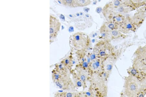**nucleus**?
<instances>
[{"label":"nucleus","instance_id":"20e7f679","mask_svg":"<svg viewBox=\"0 0 146 97\" xmlns=\"http://www.w3.org/2000/svg\"><path fill=\"white\" fill-rule=\"evenodd\" d=\"M111 48L109 39H103L95 44L93 52L96 54L97 58L103 62L109 58Z\"/></svg>","mask_w":146,"mask_h":97},{"label":"nucleus","instance_id":"2eb2a0df","mask_svg":"<svg viewBox=\"0 0 146 97\" xmlns=\"http://www.w3.org/2000/svg\"><path fill=\"white\" fill-rule=\"evenodd\" d=\"M114 4L115 6H119L120 4V2L119 0H115L114 2Z\"/></svg>","mask_w":146,"mask_h":97},{"label":"nucleus","instance_id":"f8f14e48","mask_svg":"<svg viewBox=\"0 0 146 97\" xmlns=\"http://www.w3.org/2000/svg\"><path fill=\"white\" fill-rule=\"evenodd\" d=\"M91 0H75L76 7L88 6L91 4Z\"/></svg>","mask_w":146,"mask_h":97},{"label":"nucleus","instance_id":"f257e3e1","mask_svg":"<svg viewBox=\"0 0 146 97\" xmlns=\"http://www.w3.org/2000/svg\"><path fill=\"white\" fill-rule=\"evenodd\" d=\"M68 70L61 63L56 66L52 73V79L56 86L65 90H75L76 87L68 73Z\"/></svg>","mask_w":146,"mask_h":97},{"label":"nucleus","instance_id":"1a4fd4ad","mask_svg":"<svg viewBox=\"0 0 146 97\" xmlns=\"http://www.w3.org/2000/svg\"><path fill=\"white\" fill-rule=\"evenodd\" d=\"M56 97H82L83 96L82 92H63L58 93L55 94Z\"/></svg>","mask_w":146,"mask_h":97},{"label":"nucleus","instance_id":"9b49d317","mask_svg":"<svg viewBox=\"0 0 146 97\" xmlns=\"http://www.w3.org/2000/svg\"><path fill=\"white\" fill-rule=\"evenodd\" d=\"M61 63H62L68 70L71 69L73 66L72 57L71 56L68 57L63 60Z\"/></svg>","mask_w":146,"mask_h":97},{"label":"nucleus","instance_id":"f03ea898","mask_svg":"<svg viewBox=\"0 0 146 97\" xmlns=\"http://www.w3.org/2000/svg\"><path fill=\"white\" fill-rule=\"evenodd\" d=\"M102 72L91 75L89 81L90 86L89 91L92 96H107V87L105 84L106 79L103 76Z\"/></svg>","mask_w":146,"mask_h":97},{"label":"nucleus","instance_id":"7ed1b4c3","mask_svg":"<svg viewBox=\"0 0 146 97\" xmlns=\"http://www.w3.org/2000/svg\"><path fill=\"white\" fill-rule=\"evenodd\" d=\"M71 41L72 46L77 51H86L91 44V40L88 35L81 32L73 34Z\"/></svg>","mask_w":146,"mask_h":97},{"label":"nucleus","instance_id":"39448f33","mask_svg":"<svg viewBox=\"0 0 146 97\" xmlns=\"http://www.w3.org/2000/svg\"><path fill=\"white\" fill-rule=\"evenodd\" d=\"M140 87L138 79L134 77L129 76L126 78L125 81V94L127 96H135L138 93Z\"/></svg>","mask_w":146,"mask_h":97},{"label":"nucleus","instance_id":"6e6552de","mask_svg":"<svg viewBox=\"0 0 146 97\" xmlns=\"http://www.w3.org/2000/svg\"><path fill=\"white\" fill-rule=\"evenodd\" d=\"M78 76L83 83L84 89L87 87V84L90 79V75L87 71L84 70L79 67H77L74 70Z\"/></svg>","mask_w":146,"mask_h":97},{"label":"nucleus","instance_id":"423d86ee","mask_svg":"<svg viewBox=\"0 0 146 97\" xmlns=\"http://www.w3.org/2000/svg\"><path fill=\"white\" fill-rule=\"evenodd\" d=\"M61 24L59 20L54 16L50 15V39H54L57 36L60 29Z\"/></svg>","mask_w":146,"mask_h":97},{"label":"nucleus","instance_id":"0eeeda50","mask_svg":"<svg viewBox=\"0 0 146 97\" xmlns=\"http://www.w3.org/2000/svg\"><path fill=\"white\" fill-rule=\"evenodd\" d=\"M104 70L102 61L97 59L92 61L89 65L88 73L90 75L102 72Z\"/></svg>","mask_w":146,"mask_h":97},{"label":"nucleus","instance_id":"ddd939ff","mask_svg":"<svg viewBox=\"0 0 146 97\" xmlns=\"http://www.w3.org/2000/svg\"><path fill=\"white\" fill-rule=\"evenodd\" d=\"M61 4L70 8L76 7L75 5V0H58Z\"/></svg>","mask_w":146,"mask_h":97},{"label":"nucleus","instance_id":"4468645a","mask_svg":"<svg viewBox=\"0 0 146 97\" xmlns=\"http://www.w3.org/2000/svg\"><path fill=\"white\" fill-rule=\"evenodd\" d=\"M115 18H113L115 19V21H116L117 22H121L123 21V18H122L121 16H116V17H114Z\"/></svg>","mask_w":146,"mask_h":97},{"label":"nucleus","instance_id":"9d476101","mask_svg":"<svg viewBox=\"0 0 146 97\" xmlns=\"http://www.w3.org/2000/svg\"><path fill=\"white\" fill-rule=\"evenodd\" d=\"M72 74L73 79V82H74V86L76 88L82 87L83 89H84V87L83 83L81 81L80 79L78 76L75 71L74 70L72 71Z\"/></svg>","mask_w":146,"mask_h":97}]
</instances>
